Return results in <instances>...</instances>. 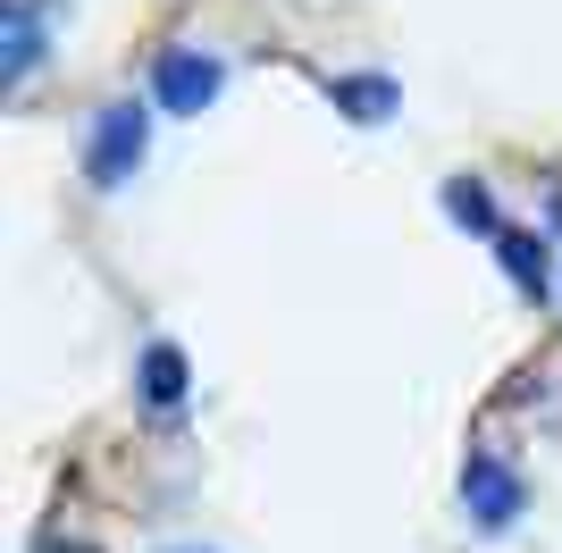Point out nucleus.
<instances>
[{
    "label": "nucleus",
    "instance_id": "f257e3e1",
    "mask_svg": "<svg viewBox=\"0 0 562 553\" xmlns=\"http://www.w3.org/2000/svg\"><path fill=\"white\" fill-rule=\"evenodd\" d=\"M151 92H110L93 110V126H85V184L93 193H126V184L143 177V160H151Z\"/></svg>",
    "mask_w": 562,
    "mask_h": 553
},
{
    "label": "nucleus",
    "instance_id": "f03ea898",
    "mask_svg": "<svg viewBox=\"0 0 562 553\" xmlns=\"http://www.w3.org/2000/svg\"><path fill=\"white\" fill-rule=\"evenodd\" d=\"M143 92H151V110H160V117H202L218 92H227V59H218L211 43H193V34H186V43H160Z\"/></svg>",
    "mask_w": 562,
    "mask_h": 553
},
{
    "label": "nucleus",
    "instance_id": "7ed1b4c3",
    "mask_svg": "<svg viewBox=\"0 0 562 553\" xmlns=\"http://www.w3.org/2000/svg\"><path fill=\"white\" fill-rule=\"evenodd\" d=\"M529 511V478H520L504 453H487V444H470L462 453V520L479 537H504Z\"/></svg>",
    "mask_w": 562,
    "mask_h": 553
},
{
    "label": "nucleus",
    "instance_id": "20e7f679",
    "mask_svg": "<svg viewBox=\"0 0 562 553\" xmlns=\"http://www.w3.org/2000/svg\"><path fill=\"white\" fill-rule=\"evenodd\" d=\"M59 0H0V92H25L50 59Z\"/></svg>",
    "mask_w": 562,
    "mask_h": 553
},
{
    "label": "nucleus",
    "instance_id": "39448f33",
    "mask_svg": "<svg viewBox=\"0 0 562 553\" xmlns=\"http://www.w3.org/2000/svg\"><path fill=\"white\" fill-rule=\"evenodd\" d=\"M487 252H495V269L513 276L520 302H546L562 285V276H554V227H504Z\"/></svg>",
    "mask_w": 562,
    "mask_h": 553
},
{
    "label": "nucleus",
    "instance_id": "423d86ee",
    "mask_svg": "<svg viewBox=\"0 0 562 553\" xmlns=\"http://www.w3.org/2000/svg\"><path fill=\"white\" fill-rule=\"evenodd\" d=\"M319 92H328V110L352 117V126H386V117L403 110V84L386 68H345V76H319Z\"/></svg>",
    "mask_w": 562,
    "mask_h": 553
},
{
    "label": "nucleus",
    "instance_id": "0eeeda50",
    "mask_svg": "<svg viewBox=\"0 0 562 553\" xmlns=\"http://www.w3.org/2000/svg\"><path fill=\"white\" fill-rule=\"evenodd\" d=\"M135 394H143V411H177L193 394V361L177 336H151V345L135 352Z\"/></svg>",
    "mask_w": 562,
    "mask_h": 553
},
{
    "label": "nucleus",
    "instance_id": "6e6552de",
    "mask_svg": "<svg viewBox=\"0 0 562 553\" xmlns=\"http://www.w3.org/2000/svg\"><path fill=\"white\" fill-rule=\"evenodd\" d=\"M437 202H446V218H453L462 235H487V244L513 227V218L495 210V184H487V177H470V168H462V177H446V193H437Z\"/></svg>",
    "mask_w": 562,
    "mask_h": 553
},
{
    "label": "nucleus",
    "instance_id": "1a4fd4ad",
    "mask_svg": "<svg viewBox=\"0 0 562 553\" xmlns=\"http://www.w3.org/2000/svg\"><path fill=\"white\" fill-rule=\"evenodd\" d=\"M160 553H218V545H160Z\"/></svg>",
    "mask_w": 562,
    "mask_h": 553
}]
</instances>
